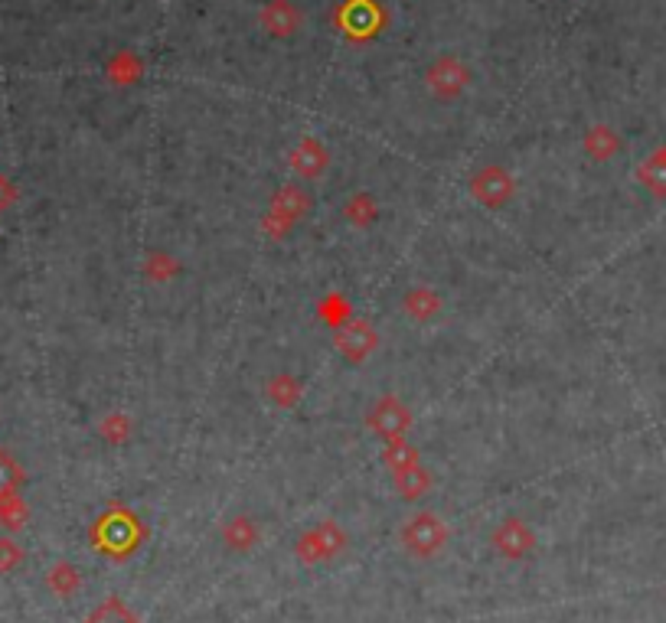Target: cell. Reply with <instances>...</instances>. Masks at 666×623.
<instances>
[{
	"mask_svg": "<svg viewBox=\"0 0 666 623\" xmlns=\"http://www.w3.org/2000/svg\"><path fill=\"white\" fill-rule=\"evenodd\" d=\"M89 623H134V620L125 614V610H118L115 604H111V607H105V610H98V614H95Z\"/></svg>",
	"mask_w": 666,
	"mask_h": 623,
	"instance_id": "obj_1",
	"label": "cell"
},
{
	"mask_svg": "<svg viewBox=\"0 0 666 623\" xmlns=\"http://www.w3.org/2000/svg\"><path fill=\"white\" fill-rule=\"evenodd\" d=\"M10 480H14V467H10V460L0 454V490L10 487Z\"/></svg>",
	"mask_w": 666,
	"mask_h": 623,
	"instance_id": "obj_2",
	"label": "cell"
},
{
	"mask_svg": "<svg viewBox=\"0 0 666 623\" xmlns=\"http://www.w3.org/2000/svg\"><path fill=\"white\" fill-rule=\"evenodd\" d=\"M0 203H4V180H0Z\"/></svg>",
	"mask_w": 666,
	"mask_h": 623,
	"instance_id": "obj_3",
	"label": "cell"
}]
</instances>
